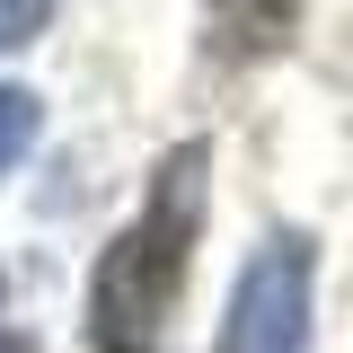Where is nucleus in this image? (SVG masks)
Wrapping results in <instances>:
<instances>
[{
  "label": "nucleus",
  "mask_w": 353,
  "mask_h": 353,
  "mask_svg": "<svg viewBox=\"0 0 353 353\" xmlns=\"http://www.w3.org/2000/svg\"><path fill=\"white\" fill-rule=\"evenodd\" d=\"M309 301H318V248L309 230H274L230 283L212 353H309Z\"/></svg>",
  "instance_id": "obj_2"
},
{
  "label": "nucleus",
  "mask_w": 353,
  "mask_h": 353,
  "mask_svg": "<svg viewBox=\"0 0 353 353\" xmlns=\"http://www.w3.org/2000/svg\"><path fill=\"white\" fill-rule=\"evenodd\" d=\"M36 124H44L36 97H27V88H0V168H18V159L36 150Z\"/></svg>",
  "instance_id": "obj_4"
},
{
  "label": "nucleus",
  "mask_w": 353,
  "mask_h": 353,
  "mask_svg": "<svg viewBox=\"0 0 353 353\" xmlns=\"http://www.w3.org/2000/svg\"><path fill=\"white\" fill-rule=\"evenodd\" d=\"M203 194H212V141H176L150 168L141 212L97 248L88 274V353H159L185 274H194V239H203Z\"/></svg>",
  "instance_id": "obj_1"
},
{
  "label": "nucleus",
  "mask_w": 353,
  "mask_h": 353,
  "mask_svg": "<svg viewBox=\"0 0 353 353\" xmlns=\"http://www.w3.org/2000/svg\"><path fill=\"white\" fill-rule=\"evenodd\" d=\"M0 353H9V336H0Z\"/></svg>",
  "instance_id": "obj_6"
},
{
  "label": "nucleus",
  "mask_w": 353,
  "mask_h": 353,
  "mask_svg": "<svg viewBox=\"0 0 353 353\" xmlns=\"http://www.w3.org/2000/svg\"><path fill=\"white\" fill-rule=\"evenodd\" d=\"M203 27H212V53H221V62H265V53L292 44L301 0H203Z\"/></svg>",
  "instance_id": "obj_3"
},
{
  "label": "nucleus",
  "mask_w": 353,
  "mask_h": 353,
  "mask_svg": "<svg viewBox=\"0 0 353 353\" xmlns=\"http://www.w3.org/2000/svg\"><path fill=\"white\" fill-rule=\"evenodd\" d=\"M44 9H53V0H0V53L36 36V27H44Z\"/></svg>",
  "instance_id": "obj_5"
}]
</instances>
